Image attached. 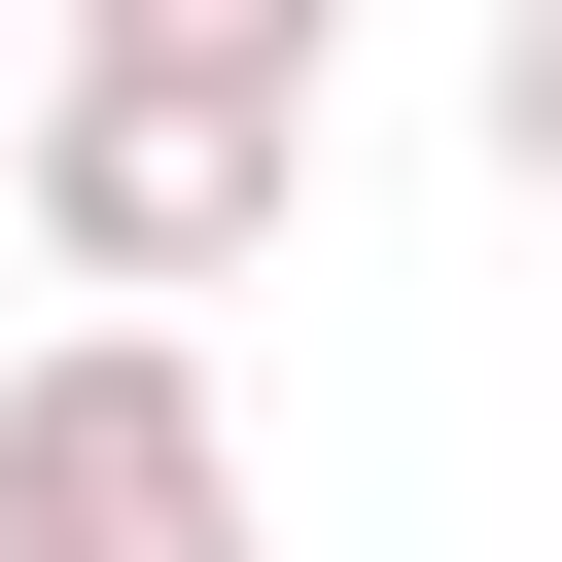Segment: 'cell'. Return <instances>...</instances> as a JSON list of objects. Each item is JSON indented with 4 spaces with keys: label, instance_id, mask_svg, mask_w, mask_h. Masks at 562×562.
Returning <instances> with one entry per match:
<instances>
[{
    "label": "cell",
    "instance_id": "1",
    "mask_svg": "<svg viewBox=\"0 0 562 562\" xmlns=\"http://www.w3.org/2000/svg\"><path fill=\"white\" fill-rule=\"evenodd\" d=\"M281 176H316V0H70V35H35V105H0V211H35L105 316L246 281V246H281Z\"/></svg>",
    "mask_w": 562,
    "mask_h": 562
},
{
    "label": "cell",
    "instance_id": "2",
    "mask_svg": "<svg viewBox=\"0 0 562 562\" xmlns=\"http://www.w3.org/2000/svg\"><path fill=\"white\" fill-rule=\"evenodd\" d=\"M0 562H281V492H246V422H211L176 316L0 351Z\"/></svg>",
    "mask_w": 562,
    "mask_h": 562
},
{
    "label": "cell",
    "instance_id": "3",
    "mask_svg": "<svg viewBox=\"0 0 562 562\" xmlns=\"http://www.w3.org/2000/svg\"><path fill=\"white\" fill-rule=\"evenodd\" d=\"M492 176L562 211V0H492Z\"/></svg>",
    "mask_w": 562,
    "mask_h": 562
},
{
    "label": "cell",
    "instance_id": "4",
    "mask_svg": "<svg viewBox=\"0 0 562 562\" xmlns=\"http://www.w3.org/2000/svg\"><path fill=\"white\" fill-rule=\"evenodd\" d=\"M0 105H35V35H0Z\"/></svg>",
    "mask_w": 562,
    "mask_h": 562
}]
</instances>
